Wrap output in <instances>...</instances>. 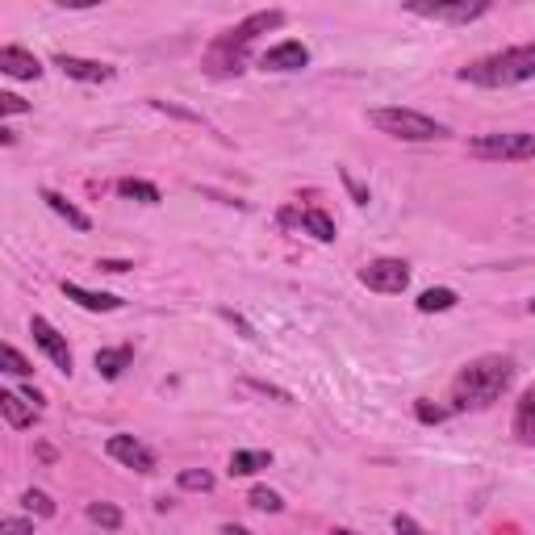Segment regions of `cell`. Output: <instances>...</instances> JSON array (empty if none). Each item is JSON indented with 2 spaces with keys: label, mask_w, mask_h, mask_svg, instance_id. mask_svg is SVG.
I'll return each instance as SVG.
<instances>
[{
  "label": "cell",
  "mask_w": 535,
  "mask_h": 535,
  "mask_svg": "<svg viewBox=\"0 0 535 535\" xmlns=\"http://www.w3.org/2000/svg\"><path fill=\"white\" fill-rule=\"evenodd\" d=\"M515 381V360L510 356H481L460 368L452 381V406L448 410H490Z\"/></svg>",
  "instance_id": "obj_1"
},
{
  "label": "cell",
  "mask_w": 535,
  "mask_h": 535,
  "mask_svg": "<svg viewBox=\"0 0 535 535\" xmlns=\"http://www.w3.org/2000/svg\"><path fill=\"white\" fill-rule=\"evenodd\" d=\"M460 80L477 84V88H515V84L535 80V42L510 46V51H498L490 59L460 67Z\"/></svg>",
  "instance_id": "obj_2"
},
{
  "label": "cell",
  "mask_w": 535,
  "mask_h": 535,
  "mask_svg": "<svg viewBox=\"0 0 535 535\" xmlns=\"http://www.w3.org/2000/svg\"><path fill=\"white\" fill-rule=\"evenodd\" d=\"M285 26V13L281 9H264V13H251L243 26H235L230 34H222L214 42V51H209V67L214 72H243V59H247V46L255 42V34H264V30H281Z\"/></svg>",
  "instance_id": "obj_3"
},
{
  "label": "cell",
  "mask_w": 535,
  "mask_h": 535,
  "mask_svg": "<svg viewBox=\"0 0 535 535\" xmlns=\"http://www.w3.org/2000/svg\"><path fill=\"white\" fill-rule=\"evenodd\" d=\"M368 122L377 126L381 134H389V138H402V143H431V138L448 134L444 122H435V118H427V113H418V109H402V105L372 109Z\"/></svg>",
  "instance_id": "obj_4"
},
{
  "label": "cell",
  "mask_w": 535,
  "mask_h": 535,
  "mask_svg": "<svg viewBox=\"0 0 535 535\" xmlns=\"http://www.w3.org/2000/svg\"><path fill=\"white\" fill-rule=\"evenodd\" d=\"M469 155L490 159V164H523V159H535V134H527V130L481 134L469 143Z\"/></svg>",
  "instance_id": "obj_5"
},
{
  "label": "cell",
  "mask_w": 535,
  "mask_h": 535,
  "mask_svg": "<svg viewBox=\"0 0 535 535\" xmlns=\"http://www.w3.org/2000/svg\"><path fill=\"white\" fill-rule=\"evenodd\" d=\"M360 281L372 289V293H406V285H410V268H406V260H372V264H364L360 268Z\"/></svg>",
  "instance_id": "obj_6"
},
{
  "label": "cell",
  "mask_w": 535,
  "mask_h": 535,
  "mask_svg": "<svg viewBox=\"0 0 535 535\" xmlns=\"http://www.w3.org/2000/svg\"><path fill=\"white\" fill-rule=\"evenodd\" d=\"M414 17H427V21H456V26H469V21L490 13V0H456V5H427V0H410L406 5Z\"/></svg>",
  "instance_id": "obj_7"
},
{
  "label": "cell",
  "mask_w": 535,
  "mask_h": 535,
  "mask_svg": "<svg viewBox=\"0 0 535 535\" xmlns=\"http://www.w3.org/2000/svg\"><path fill=\"white\" fill-rule=\"evenodd\" d=\"M30 335H34V343L42 347L46 360H51L59 372H72V347H67V339H63V335H59V331H55L42 314H34V318H30Z\"/></svg>",
  "instance_id": "obj_8"
},
{
  "label": "cell",
  "mask_w": 535,
  "mask_h": 535,
  "mask_svg": "<svg viewBox=\"0 0 535 535\" xmlns=\"http://www.w3.org/2000/svg\"><path fill=\"white\" fill-rule=\"evenodd\" d=\"M105 452L118 464H126V469H134V473H151L155 469V452L147 444H138L134 435H109Z\"/></svg>",
  "instance_id": "obj_9"
},
{
  "label": "cell",
  "mask_w": 535,
  "mask_h": 535,
  "mask_svg": "<svg viewBox=\"0 0 535 535\" xmlns=\"http://www.w3.org/2000/svg\"><path fill=\"white\" fill-rule=\"evenodd\" d=\"M55 67H63L67 80H80V84H109L113 80V67L101 59H80V55H55Z\"/></svg>",
  "instance_id": "obj_10"
},
{
  "label": "cell",
  "mask_w": 535,
  "mask_h": 535,
  "mask_svg": "<svg viewBox=\"0 0 535 535\" xmlns=\"http://www.w3.org/2000/svg\"><path fill=\"white\" fill-rule=\"evenodd\" d=\"M310 63V51L301 42H276L272 51H264V59H260V67L264 72H301V67Z\"/></svg>",
  "instance_id": "obj_11"
},
{
  "label": "cell",
  "mask_w": 535,
  "mask_h": 535,
  "mask_svg": "<svg viewBox=\"0 0 535 535\" xmlns=\"http://www.w3.org/2000/svg\"><path fill=\"white\" fill-rule=\"evenodd\" d=\"M63 297L76 301V306L88 310V314H113V310H122V297H113V293H92V289L72 285V281H63Z\"/></svg>",
  "instance_id": "obj_12"
},
{
  "label": "cell",
  "mask_w": 535,
  "mask_h": 535,
  "mask_svg": "<svg viewBox=\"0 0 535 535\" xmlns=\"http://www.w3.org/2000/svg\"><path fill=\"white\" fill-rule=\"evenodd\" d=\"M0 72L13 76V80H38L42 63L26 51V46H5V51H0Z\"/></svg>",
  "instance_id": "obj_13"
},
{
  "label": "cell",
  "mask_w": 535,
  "mask_h": 535,
  "mask_svg": "<svg viewBox=\"0 0 535 535\" xmlns=\"http://www.w3.org/2000/svg\"><path fill=\"white\" fill-rule=\"evenodd\" d=\"M0 414H5L9 418V427H34V418L42 414L34 402H26V398H21V393H0Z\"/></svg>",
  "instance_id": "obj_14"
},
{
  "label": "cell",
  "mask_w": 535,
  "mask_h": 535,
  "mask_svg": "<svg viewBox=\"0 0 535 535\" xmlns=\"http://www.w3.org/2000/svg\"><path fill=\"white\" fill-rule=\"evenodd\" d=\"M130 360H134V352H130V347H101V352H97V360H92V364H97V372H101L105 381H118L122 372H126V364H130Z\"/></svg>",
  "instance_id": "obj_15"
},
{
  "label": "cell",
  "mask_w": 535,
  "mask_h": 535,
  "mask_svg": "<svg viewBox=\"0 0 535 535\" xmlns=\"http://www.w3.org/2000/svg\"><path fill=\"white\" fill-rule=\"evenodd\" d=\"M42 201L46 205H51L55 209V214L67 222V226H76V230H92V222H88V214H80V209L72 205V201H67L63 193H55V189H42Z\"/></svg>",
  "instance_id": "obj_16"
},
{
  "label": "cell",
  "mask_w": 535,
  "mask_h": 535,
  "mask_svg": "<svg viewBox=\"0 0 535 535\" xmlns=\"http://www.w3.org/2000/svg\"><path fill=\"white\" fill-rule=\"evenodd\" d=\"M515 435H519V444H535V389L523 393L515 406Z\"/></svg>",
  "instance_id": "obj_17"
},
{
  "label": "cell",
  "mask_w": 535,
  "mask_h": 535,
  "mask_svg": "<svg viewBox=\"0 0 535 535\" xmlns=\"http://www.w3.org/2000/svg\"><path fill=\"white\" fill-rule=\"evenodd\" d=\"M118 197L143 201V205H159V201H164V193H159L151 180H118Z\"/></svg>",
  "instance_id": "obj_18"
},
{
  "label": "cell",
  "mask_w": 535,
  "mask_h": 535,
  "mask_svg": "<svg viewBox=\"0 0 535 535\" xmlns=\"http://www.w3.org/2000/svg\"><path fill=\"white\" fill-rule=\"evenodd\" d=\"M272 464V452H235L230 456V477H251Z\"/></svg>",
  "instance_id": "obj_19"
},
{
  "label": "cell",
  "mask_w": 535,
  "mask_h": 535,
  "mask_svg": "<svg viewBox=\"0 0 535 535\" xmlns=\"http://www.w3.org/2000/svg\"><path fill=\"white\" fill-rule=\"evenodd\" d=\"M301 226H306L318 243H331L335 239V218L322 214V209H301Z\"/></svg>",
  "instance_id": "obj_20"
},
{
  "label": "cell",
  "mask_w": 535,
  "mask_h": 535,
  "mask_svg": "<svg viewBox=\"0 0 535 535\" xmlns=\"http://www.w3.org/2000/svg\"><path fill=\"white\" fill-rule=\"evenodd\" d=\"M456 293L452 289H427V293H418V314H444L456 306Z\"/></svg>",
  "instance_id": "obj_21"
},
{
  "label": "cell",
  "mask_w": 535,
  "mask_h": 535,
  "mask_svg": "<svg viewBox=\"0 0 535 535\" xmlns=\"http://www.w3.org/2000/svg\"><path fill=\"white\" fill-rule=\"evenodd\" d=\"M88 519L97 527H105V531H118L122 527V510L113 502H88Z\"/></svg>",
  "instance_id": "obj_22"
},
{
  "label": "cell",
  "mask_w": 535,
  "mask_h": 535,
  "mask_svg": "<svg viewBox=\"0 0 535 535\" xmlns=\"http://www.w3.org/2000/svg\"><path fill=\"white\" fill-rule=\"evenodd\" d=\"M247 502H251L255 510H264V515H281V510H285L281 494H276V490H268V485H255V490L247 494Z\"/></svg>",
  "instance_id": "obj_23"
},
{
  "label": "cell",
  "mask_w": 535,
  "mask_h": 535,
  "mask_svg": "<svg viewBox=\"0 0 535 535\" xmlns=\"http://www.w3.org/2000/svg\"><path fill=\"white\" fill-rule=\"evenodd\" d=\"M176 485H180V490H189V494H209V490H214V473H205V469H184V473L176 477Z\"/></svg>",
  "instance_id": "obj_24"
},
{
  "label": "cell",
  "mask_w": 535,
  "mask_h": 535,
  "mask_svg": "<svg viewBox=\"0 0 535 535\" xmlns=\"http://www.w3.org/2000/svg\"><path fill=\"white\" fill-rule=\"evenodd\" d=\"M0 364H5V372H13V377H30V372H34V368H30V360L21 356L13 343L0 347Z\"/></svg>",
  "instance_id": "obj_25"
},
{
  "label": "cell",
  "mask_w": 535,
  "mask_h": 535,
  "mask_svg": "<svg viewBox=\"0 0 535 535\" xmlns=\"http://www.w3.org/2000/svg\"><path fill=\"white\" fill-rule=\"evenodd\" d=\"M21 506H26V510H34L38 519H55V502L46 498L42 490H26V494H21Z\"/></svg>",
  "instance_id": "obj_26"
},
{
  "label": "cell",
  "mask_w": 535,
  "mask_h": 535,
  "mask_svg": "<svg viewBox=\"0 0 535 535\" xmlns=\"http://www.w3.org/2000/svg\"><path fill=\"white\" fill-rule=\"evenodd\" d=\"M414 414L423 418V423H444V418H448L452 410H444V406H431V402H418V406H414Z\"/></svg>",
  "instance_id": "obj_27"
},
{
  "label": "cell",
  "mask_w": 535,
  "mask_h": 535,
  "mask_svg": "<svg viewBox=\"0 0 535 535\" xmlns=\"http://www.w3.org/2000/svg\"><path fill=\"white\" fill-rule=\"evenodd\" d=\"M0 113H30V105L17 92H0Z\"/></svg>",
  "instance_id": "obj_28"
},
{
  "label": "cell",
  "mask_w": 535,
  "mask_h": 535,
  "mask_svg": "<svg viewBox=\"0 0 535 535\" xmlns=\"http://www.w3.org/2000/svg\"><path fill=\"white\" fill-rule=\"evenodd\" d=\"M0 531H5V535H34V523H26V519H5V523H0Z\"/></svg>",
  "instance_id": "obj_29"
},
{
  "label": "cell",
  "mask_w": 535,
  "mask_h": 535,
  "mask_svg": "<svg viewBox=\"0 0 535 535\" xmlns=\"http://www.w3.org/2000/svg\"><path fill=\"white\" fill-rule=\"evenodd\" d=\"M393 531H398V535H427V531L418 527L410 515H398V519H393Z\"/></svg>",
  "instance_id": "obj_30"
},
{
  "label": "cell",
  "mask_w": 535,
  "mask_h": 535,
  "mask_svg": "<svg viewBox=\"0 0 535 535\" xmlns=\"http://www.w3.org/2000/svg\"><path fill=\"white\" fill-rule=\"evenodd\" d=\"M343 180H347V189H352V197H356V205H368V189L352 176V172H343Z\"/></svg>",
  "instance_id": "obj_31"
},
{
  "label": "cell",
  "mask_w": 535,
  "mask_h": 535,
  "mask_svg": "<svg viewBox=\"0 0 535 535\" xmlns=\"http://www.w3.org/2000/svg\"><path fill=\"white\" fill-rule=\"evenodd\" d=\"M255 393H268V398H276V402H289V393L285 389H276V385H264V381H247Z\"/></svg>",
  "instance_id": "obj_32"
},
{
  "label": "cell",
  "mask_w": 535,
  "mask_h": 535,
  "mask_svg": "<svg viewBox=\"0 0 535 535\" xmlns=\"http://www.w3.org/2000/svg\"><path fill=\"white\" fill-rule=\"evenodd\" d=\"M97 268H101V272H113V276H122V272H130L134 264H130V260H97Z\"/></svg>",
  "instance_id": "obj_33"
},
{
  "label": "cell",
  "mask_w": 535,
  "mask_h": 535,
  "mask_svg": "<svg viewBox=\"0 0 535 535\" xmlns=\"http://www.w3.org/2000/svg\"><path fill=\"white\" fill-rule=\"evenodd\" d=\"M222 535H251V531H247V527H239V523H226V527H222Z\"/></svg>",
  "instance_id": "obj_34"
},
{
  "label": "cell",
  "mask_w": 535,
  "mask_h": 535,
  "mask_svg": "<svg viewBox=\"0 0 535 535\" xmlns=\"http://www.w3.org/2000/svg\"><path fill=\"white\" fill-rule=\"evenodd\" d=\"M335 535H356V531H335Z\"/></svg>",
  "instance_id": "obj_35"
},
{
  "label": "cell",
  "mask_w": 535,
  "mask_h": 535,
  "mask_svg": "<svg viewBox=\"0 0 535 535\" xmlns=\"http://www.w3.org/2000/svg\"><path fill=\"white\" fill-rule=\"evenodd\" d=\"M527 310H531V314H535V297H531V306H527Z\"/></svg>",
  "instance_id": "obj_36"
}]
</instances>
